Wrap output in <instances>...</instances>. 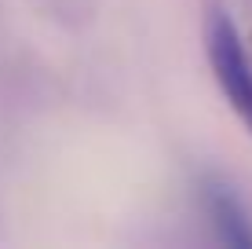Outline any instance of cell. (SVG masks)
Masks as SVG:
<instances>
[{
	"mask_svg": "<svg viewBox=\"0 0 252 249\" xmlns=\"http://www.w3.org/2000/svg\"><path fill=\"white\" fill-rule=\"evenodd\" d=\"M205 59L220 96L252 132V51L238 22L220 7H212L205 19Z\"/></svg>",
	"mask_w": 252,
	"mask_h": 249,
	"instance_id": "cell-1",
	"label": "cell"
},
{
	"mask_svg": "<svg viewBox=\"0 0 252 249\" xmlns=\"http://www.w3.org/2000/svg\"><path fill=\"white\" fill-rule=\"evenodd\" d=\"M197 205L216 242L230 249H252V205L223 173H201L194 183Z\"/></svg>",
	"mask_w": 252,
	"mask_h": 249,
	"instance_id": "cell-2",
	"label": "cell"
}]
</instances>
